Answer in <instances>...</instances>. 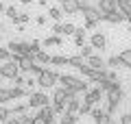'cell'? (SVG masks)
<instances>
[{"label": "cell", "mask_w": 131, "mask_h": 124, "mask_svg": "<svg viewBox=\"0 0 131 124\" xmlns=\"http://www.w3.org/2000/svg\"><path fill=\"white\" fill-rule=\"evenodd\" d=\"M59 83L61 87L68 89V92H72L77 96V94H88L90 85L83 81V78H77V76H70V74H59Z\"/></svg>", "instance_id": "cell-1"}, {"label": "cell", "mask_w": 131, "mask_h": 124, "mask_svg": "<svg viewBox=\"0 0 131 124\" xmlns=\"http://www.w3.org/2000/svg\"><path fill=\"white\" fill-rule=\"evenodd\" d=\"M59 81V74L55 72V70H44L42 74L37 76V85L42 89H50V87H55V83Z\"/></svg>", "instance_id": "cell-2"}, {"label": "cell", "mask_w": 131, "mask_h": 124, "mask_svg": "<svg viewBox=\"0 0 131 124\" xmlns=\"http://www.w3.org/2000/svg\"><path fill=\"white\" fill-rule=\"evenodd\" d=\"M83 18H85V28H94L103 20V13L98 11V7H88V9H83Z\"/></svg>", "instance_id": "cell-3"}, {"label": "cell", "mask_w": 131, "mask_h": 124, "mask_svg": "<svg viewBox=\"0 0 131 124\" xmlns=\"http://www.w3.org/2000/svg\"><path fill=\"white\" fill-rule=\"evenodd\" d=\"M7 48H9V52H11V55H15V57H33L28 41H9Z\"/></svg>", "instance_id": "cell-4"}, {"label": "cell", "mask_w": 131, "mask_h": 124, "mask_svg": "<svg viewBox=\"0 0 131 124\" xmlns=\"http://www.w3.org/2000/svg\"><path fill=\"white\" fill-rule=\"evenodd\" d=\"M26 102H28V109H44V107H48L50 98H48L44 92H33Z\"/></svg>", "instance_id": "cell-5"}, {"label": "cell", "mask_w": 131, "mask_h": 124, "mask_svg": "<svg viewBox=\"0 0 131 124\" xmlns=\"http://www.w3.org/2000/svg\"><path fill=\"white\" fill-rule=\"evenodd\" d=\"M20 76V68L18 63L9 61V63H0V78H9V81H15Z\"/></svg>", "instance_id": "cell-6"}, {"label": "cell", "mask_w": 131, "mask_h": 124, "mask_svg": "<svg viewBox=\"0 0 131 124\" xmlns=\"http://www.w3.org/2000/svg\"><path fill=\"white\" fill-rule=\"evenodd\" d=\"M90 115L94 118V124H114V118L109 113H105L103 109H98V107H94Z\"/></svg>", "instance_id": "cell-7"}, {"label": "cell", "mask_w": 131, "mask_h": 124, "mask_svg": "<svg viewBox=\"0 0 131 124\" xmlns=\"http://www.w3.org/2000/svg\"><path fill=\"white\" fill-rule=\"evenodd\" d=\"M74 33H77V26H74V24H70V22H66V24H55V26H52V35H57V37L74 35Z\"/></svg>", "instance_id": "cell-8"}, {"label": "cell", "mask_w": 131, "mask_h": 124, "mask_svg": "<svg viewBox=\"0 0 131 124\" xmlns=\"http://www.w3.org/2000/svg\"><path fill=\"white\" fill-rule=\"evenodd\" d=\"M90 46L96 48V50H105V48H107V37H105L103 33H94V35L90 37Z\"/></svg>", "instance_id": "cell-9"}, {"label": "cell", "mask_w": 131, "mask_h": 124, "mask_svg": "<svg viewBox=\"0 0 131 124\" xmlns=\"http://www.w3.org/2000/svg\"><path fill=\"white\" fill-rule=\"evenodd\" d=\"M101 98H103V92H101V87H94V89H88V94H85L83 102H88L90 107H94L96 102H101Z\"/></svg>", "instance_id": "cell-10"}, {"label": "cell", "mask_w": 131, "mask_h": 124, "mask_svg": "<svg viewBox=\"0 0 131 124\" xmlns=\"http://www.w3.org/2000/svg\"><path fill=\"white\" fill-rule=\"evenodd\" d=\"M72 96H74L72 92H68V89H63V87H57L55 92H52L50 102H61V105H66V100H68V98H72Z\"/></svg>", "instance_id": "cell-11"}, {"label": "cell", "mask_w": 131, "mask_h": 124, "mask_svg": "<svg viewBox=\"0 0 131 124\" xmlns=\"http://www.w3.org/2000/svg\"><path fill=\"white\" fill-rule=\"evenodd\" d=\"M85 65H88V68H92V70H105L107 61H105L103 57H96V55H92V57H88V59H85Z\"/></svg>", "instance_id": "cell-12"}, {"label": "cell", "mask_w": 131, "mask_h": 124, "mask_svg": "<svg viewBox=\"0 0 131 124\" xmlns=\"http://www.w3.org/2000/svg\"><path fill=\"white\" fill-rule=\"evenodd\" d=\"M61 13H68V15H74V13H79V5H77L74 0H61Z\"/></svg>", "instance_id": "cell-13"}, {"label": "cell", "mask_w": 131, "mask_h": 124, "mask_svg": "<svg viewBox=\"0 0 131 124\" xmlns=\"http://www.w3.org/2000/svg\"><path fill=\"white\" fill-rule=\"evenodd\" d=\"M35 115H37V118H42V120H44V124H55V111L50 109V105L44 107V109H39Z\"/></svg>", "instance_id": "cell-14"}, {"label": "cell", "mask_w": 131, "mask_h": 124, "mask_svg": "<svg viewBox=\"0 0 131 124\" xmlns=\"http://www.w3.org/2000/svg\"><path fill=\"white\" fill-rule=\"evenodd\" d=\"M79 109H81V100L77 96L68 98L66 100V113H72V115H79Z\"/></svg>", "instance_id": "cell-15"}, {"label": "cell", "mask_w": 131, "mask_h": 124, "mask_svg": "<svg viewBox=\"0 0 131 124\" xmlns=\"http://www.w3.org/2000/svg\"><path fill=\"white\" fill-rule=\"evenodd\" d=\"M33 65H35V59H33V57H20V61H18L20 72H26V74H31Z\"/></svg>", "instance_id": "cell-16"}, {"label": "cell", "mask_w": 131, "mask_h": 124, "mask_svg": "<svg viewBox=\"0 0 131 124\" xmlns=\"http://www.w3.org/2000/svg\"><path fill=\"white\" fill-rule=\"evenodd\" d=\"M98 11H101L103 15L116 11V0H98Z\"/></svg>", "instance_id": "cell-17"}, {"label": "cell", "mask_w": 131, "mask_h": 124, "mask_svg": "<svg viewBox=\"0 0 131 124\" xmlns=\"http://www.w3.org/2000/svg\"><path fill=\"white\" fill-rule=\"evenodd\" d=\"M116 9L120 11V13L125 15V20H127V15H131V0H116Z\"/></svg>", "instance_id": "cell-18"}, {"label": "cell", "mask_w": 131, "mask_h": 124, "mask_svg": "<svg viewBox=\"0 0 131 124\" xmlns=\"http://www.w3.org/2000/svg\"><path fill=\"white\" fill-rule=\"evenodd\" d=\"M103 20H105V22H109V24H120L122 22V20H125V15H122L120 13V11H112V13H107V15H103Z\"/></svg>", "instance_id": "cell-19"}, {"label": "cell", "mask_w": 131, "mask_h": 124, "mask_svg": "<svg viewBox=\"0 0 131 124\" xmlns=\"http://www.w3.org/2000/svg\"><path fill=\"white\" fill-rule=\"evenodd\" d=\"M9 111L15 113V115H24L28 111V102H13V105L9 107Z\"/></svg>", "instance_id": "cell-20"}, {"label": "cell", "mask_w": 131, "mask_h": 124, "mask_svg": "<svg viewBox=\"0 0 131 124\" xmlns=\"http://www.w3.org/2000/svg\"><path fill=\"white\" fill-rule=\"evenodd\" d=\"M120 102H122V100H118V98H107V107H105V113L114 115V113L118 111V107H120Z\"/></svg>", "instance_id": "cell-21"}, {"label": "cell", "mask_w": 131, "mask_h": 124, "mask_svg": "<svg viewBox=\"0 0 131 124\" xmlns=\"http://www.w3.org/2000/svg\"><path fill=\"white\" fill-rule=\"evenodd\" d=\"M61 44H63V39H61V37H57V35H48L46 39H42V46H61Z\"/></svg>", "instance_id": "cell-22"}, {"label": "cell", "mask_w": 131, "mask_h": 124, "mask_svg": "<svg viewBox=\"0 0 131 124\" xmlns=\"http://www.w3.org/2000/svg\"><path fill=\"white\" fill-rule=\"evenodd\" d=\"M33 59H35V63H37V65H42V63H50V55H46L44 50L35 52V55H33Z\"/></svg>", "instance_id": "cell-23"}, {"label": "cell", "mask_w": 131, "mask_h": 124, "mask_svg": "<svg viewBox=\"0 0 131 124\" xmlns=\"http://www.w3.org/2000/svg\"><path fill=\"white\" fill-rule=\"evenodd\" d=\"M118 57H120L122 65L131 70V48H127V50H122V52H120V55H118Z\"/></svg>", "instance_id": "cell-24"}, {"label": "cell", "mask_w": 131, "mask_h": 124, "mask_svg": "<svg viewBox=\"0 0 131 124\" xmlns=\"http://www.w3.org/2000/svg\"><path fill=\"white\" fill-rule=\"evenodd\" d=\"M74 44H77L79 48L85 46V31H83V28H77V33H74Z\"/></svg>", "instance_id": "cell-25"}, {"label": "cell", "mask_w": 131, "mask_h": 124, "mask_svg": "<svg viewBox=\"0 0 131 124\" xmlns=\"http://www.w3.org/2000/svg\"><path fill=\"white\" fill-rule=\"evenodd\" d=\"M79 122V115H72V113H63L59 118V124H77Z\"/></svg>", "instance_id": "cell-26"}, {"label": "cell", "mask_w": 131, "mask_h": 124, "mask_svg": "<svg viewBox=\"0 0 131 124\" xmlns=\"http://www.w3.org/2000/svg\"><path fill=\"white\" fill-rule=\"evenodd\" d=\"M68 61H70V57H63V55L50 57V63H52V65H68Z\"/></svg>", "instance_id": "cell-27"}, {"label": "cell", "mask_w": 131, "mask_h": 124, "mask_svg": "<svg viewBox=\"0 0 131 124\" xmlns=\"http://www.w3.org/2000/svg\"><path fill=\"white\" fill-rule=\"evenodd\" d=\"M68 65H74V68L77 70H81V68H83V65H85V59H83V57H70V61H68Z\"/></svg>", "instance_id": "cell-28"}, {"label": "cell", "mask_w": 131, "mask_h": 124, "mask_svg": "<svg viewBox=\"0 0 131 124\" xmlns=\"http://www.w3.org/2000/svg\"><path fill=\"white\" fill-rule=\"evenodd\" d=\"M7 102H11V94H9V87H2L0 89V105L7 107Z\"/></svg>", "instance_id": "cell-29"}, {"label": "cell", "mask_w": 131, "mask_h": 124, "mask_svg": "<svg viewBox=\"0 0 131 124\" xmlns=\"http://www.w3.org/2000/svg\"><path fill=\"white\" fill-rule=\"evenodd\" d=\"M48 15H50V18L55 20L57 24H59V20L63 18V13H61V9H59V7H50V11H48Z\"/></svg>", "instance_id": "cell-30"}, {"label": "cell", "mask_w": 131, "mask_h": 124, "mask_svg": "<svg viewBox=\"0 0 131 124\" xmlns=\"http://www.w3.org/2000/svg\"><path fill=\"white\" fill-rule=\"evenodd\" d=\"M28 20H31V18H28V13H18V15L13 18V24L22 26V24H24V22H28Z\"/></svg>", "instance_id": "cell-31"}, {"label": "cell", "mask_w": 131, "mask_h": 124, "mask_svg": "<svg viewBox=\"0 0 131 124\" xmlns=\"http://www.w3.org/2000/svg\"><path fill=\"white\" fill-rule=\"evenodd\" d=\"M0 61H2V63H9L11 61V52H9V48H0Z\"/></svg>", "instance_id": "cell-32"}, {"label": "cell", "mask_w": 131, "mask_h": 124, "mask_svg": "<svg viewBox=\"0 0 131 124\" xmlns=\"http://www.w3.org/2000/svg\"><path fill=\"white\" fill-rule=\"evenodd\" d=\"M107 65L109 68H125V65H122V61H120V57H109V61H107Z\"/></svg>", "instance_id": "cell-33"}, {"label": "cell", "mask_w": 131, "mask_h": 124, "mask_svg": "<svg viewBox=\"0 0 131 124\" xmlns=\"http://www.w3.org/2000/svg\"><path fill=\"white\" fill-rule=\"evenodd\" d=\"M50 109L55 111V113H59V115L66 113V105H61V102H50Z\"/></svg>", "instance_id": "cell-34"}, {"label": "cell", "mask_w": 131, "mask_h": 124, "mask_svg": "<svg viewBox=\"0 0 131 124\" xmlns=\"http://www.w3.org/2000/svg\"><path fill=\"white\" fill-rule=\"evenodd\" d=\"M9 107H5V105H0V122H2V124H5L7 122V120H9Z\"/></svg>", "instance_id": "cell-35"}, {"label": "cell", "mask_w": 131, "mask_h": 124, "mask_svg": "<svg viewBox=\"0 0 131 124\" xmlns=\"http://www.w3.org/2000/svg\"><path fill=\"white\" fill-rule=\"evenodd\" d=\"M94 55V48L92 46H83L81 48V57H83V59H88V57H92Z\"/></svg>", "instance_id": "cell-36"}, {"label": "cell", "mask_w": 131, "mask_h": 124, "mask_svg": "<svg viewBox=\"0 0 131 124\" xmlns=\"http://www.w3.org/2000/svg\"><path fill=\"white\" fill-rule=\"evenodd\" d=\"M9 113H11V111H9ZM5 124H22V118H20V115H15V113H11L9 120H7Z\"/></svg>", "instance_id": "cell-37"}, {"label": "cell", "mask_w": 131, "mask_h": 124, "mask_svg": "<svg viewBox=\"0 0 131 124\" xmlns=\"http://www.w3.org/2000/svg\"><path fill=\"white\" fill-rule=\"evenodd\" d=\"M5 13H7V15H9V18H11V20H13V18H15V15H18V13H20V11H18V9H15V7H7V9H5Z\"/></svg>", "instance_id": "cell-38"}, {"label": "cell", "mask_w": 131, "mask_h": 124, "mask_svg": "<svg viewBox=\"0 0 131 124\" xmlns=\"http://www.w3.org/2000/svg\"><path fill=\"white\" fill-rule=\"evenodd\" d=\"M74 2L79 5V9H81V11H83V9H88V7H92V5H90V0H74Z\"/></svg>", "instance_id": "cell-39"}, {"label": "cell", "mask_w": 131, "mask_h": 124, "mask_svg": "<svg viewBox=\"0 0 131 124\" xmlns=\"http://www.w3.org/2000/svg\"><path fill=\"white\" fill-rule=\"evenodd\" d=\"M120 124H131V113H122L120 115Z\"/></svg>", "instance_id": "cell-40"}, {"label": "cell", "mask_w": 131, "mask_h": 124, "mask_svg": "<svg viewBox=\"0 0 131 124\" xmlns=\"http://www.w3.org/2000/svg\"><path fill=\"white\" fill-rule=\"evenodd\" d=\"M20 118H22V124H33V115L24 113V115H20Z\"/></svg>", "instance_id": "cell-41"}, {"label": "cell", "mask_w": 131, "mask_h": 124, "mask_svg": "<svg viewBox=\"0 0 131 124\" xmlns=\"http://www.w3.org/2000/svg\"><path fill=\"white\" fill-rule=\"evenodd\" d=\"M35 22H37L39 26H44V24H46V18H44V15H37V18H35Z\"/></svg>", "instance_id": "cell-42"}, {"label": "cell", "mask_w": 131, "mask_h": 124, "mask_svg": "<svg viewBox=\"0 0 131 124\" xmlns=\"http://www.w3.org/2000/svg\"><path fill=\"white\" fill-rule=\"evenodd\" d=\"M33 124H44V120L37 118V115H33Z\"/></svg>", "instance_id": "cell-43"}, {"label": "cell", "mask_w": 131, "mask_h": 124, "mask_svg": "<svg viewBox=\"0 0 131 124\" xmlns=\"http://www.w3.org/2000/svg\"><path fill=\"white\" fill-rule=\"evenodd\" d=\"M5 9H7V7L2 5V0H0V13H5Z\"/></svg>", "instance_id": "cell-44"}, {"label": "cell", "mask_w": 131, "mask_h": 124, "mask_svg": "<svg viewBox=\"0 0 131 124\" xmlns=\"http://www.w3.org/2000/svg\"><path fill=\"white\" fill-rule=\"evenodd\" d=\"M20 2H22V5H31L33 0H20Z\"/></svg>", "instance_id": "cell-45"}, {"label": "cell", "mask_w": 131, "mask_h": 124, "mask_svg": "<svg viewBox=\"0 0 131 124\" xmlns=\"http://www.w3.org/2000/svg\"><path fill=\"white\" fill-rule=\"evenodd\" d=\"M127 20H129V24H131V15H127Z\"/></svg>", "instance_id": "cell-46"}, {"label": "cell", "mask_w": 131, "mask_h": 124, "mask_svg": "<svg viewBox=\"0 0 131 124\" xmlns=\"http://www.w3.org/2000/svg\"><path fill=\"white\" fill-rule=\"evenodd\" d=\"M0 89H2V83H0Z\"/></svg>", "instance_id": "cell-47"}, {"label": "cell", "mask_w": 131, "mask_h": 124, "mask_svg": "<svg viewBox=\"0 0 131 124\" xmlns=\"http://www.w3.org/2000/svg\"><path fill=\"white\" fill-rule=\"evenodd\" d=\"M0 28H2V22H0Z\"/></svg>", "instance_id": "cell-48"}, {"label": "cell", "mask_w": 131, "mask_h": 124, "mask_svg": "<svg viewBox=\"0 0 131 124\" xmlns=\"http://www.w3.org/2000/svg\"><path fill=\"white\" fill-rule=\"evenodd\" d=\"M129 113H131V111H129Z\"/></svg>", "instance_id": "cell-49"}]
</instances>
